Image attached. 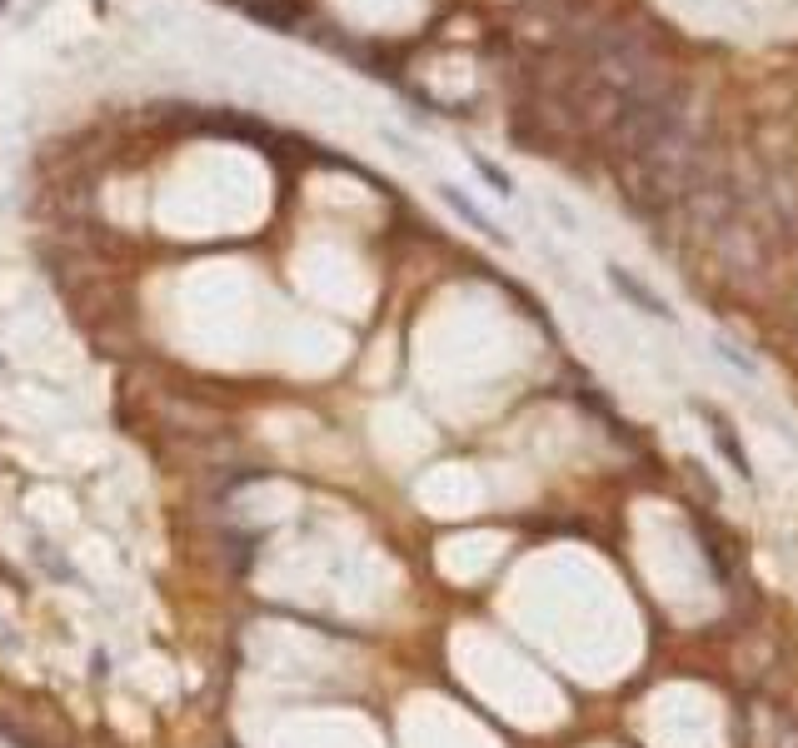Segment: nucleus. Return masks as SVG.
Segmentation results:
<instances>
[{
    "instance_id": "5",
    "label": "nucleus",
    "mask_w": 798,
    "mask_h": 748,
    "mask_svg": "<svg viewBox=\"0 0 798 748\" xmlns=\"http://www.w3.org/2000/svg\"><path fill=\"white\" fill-rule=\"evenodd\" d=\"M474 170H479V175H484L489 185L499 190V195H509V175H504V170H499V165H489V160H479V155H474Z\"/></svg>"
},
{
    "instance_id": "1",
    "label": "nucleus",
    "mask_w": 798,
    "mask_h": 748,
    "mask_svg": "<svg viewBox=\"0 0 798 748\" xmlns=\"http://www.w3.org/2000/svg\"><path fill=\"white\" fill-rule=\"evenodd\" d=\"M619 175L624 190L648 210H664L679 205V200H694L699 195V175H704V150H699V130L694 120H679L668 125L648 150H638L634 160H619Z\"/></svg>"
},
{
    "instance_id": "4",
    "label": "nucleus",
    "mask_w": 798,
    "mask_h": 748,
    "mask_svg": "<svg viewBox=\"0 0 798 748\" xmlns=\"http://www.w3.org/2000/svg\"><path fill=\"white\" fill-rule=\"evenodd\" d=\"M709 424H714V444L729 454V464L739 469L743 479H749V459H743V449H739V440H733V430H729V420H719V414H709Z\"/></svg>"
},
{
    "instance_id": "3",
    "label": "nucleus",
    "mask_w": 798,
    "mask_h": 748,
    "mask_svg": "<svg viewBox=\"0 0 798 748\" xmlns=\"http://www.w3.org/2000/svg\"><path fill=\"white\" fill-rule=\"evenodd\" d=\"M444 200H450V205L460 210V215L470 220L479 234H489V240H504V230H494V220H489V215H479V210H474V205H470V200H464V195H460V190H454V185H444Z\"/></svg>"
},
{
    "instance_id": "2",
    "label": "nucleus",
    "mask_w": 798,
    "mask_h": 748,
    "mask_svg": "<svg viewBox=\"0 0 798 748\" xmlns=\"http://www.w3.org/2000/svg\"><path fill=\"white\" fill-rule=\"evenodd\" d=\"M609 280H614V290H619V295H629L638 309H648L654 319H668V305H664V299H658L654 290H648V285H638L629 270H609Z\"/></svg>"
}]
</instances>
